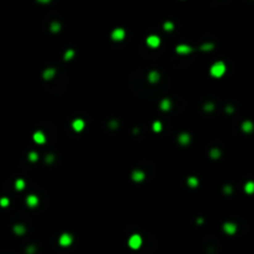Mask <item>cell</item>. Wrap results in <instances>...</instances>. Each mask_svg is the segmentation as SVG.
<instances>
[{
    "instance_id": "cell-9",
    "label": "cell",
    "mask_w": 254,
    "mask_h": 254,
    "mask_svg": "<svg viewBox=\"0 0 254 254\" xmlns=\"http://www.w3.org/2000/svg\"><path fill=\"white\" fill-rule=\"evenodd\" d=\"M176 52L180 55H187V53L192 52V47L189 45H179V46H176Z\"/></svg>"
},
{
    "instance_id": "cell-7",
    "label": "cell",
    "mask_w": 254,
    "mask_h": 254,
    "mask_svg": "<svg viewBox=\"0 0 254 254\" xmlns=\"http://www.w3.org/2000/svg\"><path fill=\"white\" fill-rule=\"evenodd\" d=\"M131 179L135 182H140V181H143L145 179V174L141 170H134L133 174H131Z\"/></svg>"
},
{
    "instance_id": "cell-33",
    "label": "cell",
    "mask_w": 254,
    "mask_h": 254,
    "mask_svg": "<svg viewBox=\"0 0 254 254\" xmlns=\"http://www.w3.org/2000/svg\"><path fill=\"white\" fill-rule=\"evenodd\" d=\"M223 191H224L226 194H231V192H232V187H231V186H224Z\"/></svg>"
},
{
    "instance_id": "cell-5",
    "label": "cell",
    "mask_w": 254,
    "mask_h": 254,
    "mask_svg": "<svg viewBox=\"0 0 254 254\" xmlns=\"http://www.w3.org/2000/svg\"><path fill=\"white\" fill-rule=\"evenodd\" d=\"M124 37H125V31H124L123 29H120V27L115 29V30L112 32V39H113L114 41H122Z\"/></svg>"
},
{
    "instance_id": "cell-1",
    "label": "cell",
    "mask_w": 254,
    "mask_h": 254,
    "mask_svg": "<svg viewBox=\"0 0 254 254\" xmlns=\"http://www.w3.org/2000/svg\"><path fill=\"white\" fill-rule=\"evenodd\" d=\"M224 72H226V65L222 61H218V62L213 63L212 67H211V74L216 78L222 77L224 74Z\"/></svg>"
},
{
    "instance_id": "cell-31",
    "label": "cell",
    "mask_w": 254,
    "mask_h": 254,
    "mask_svg": "<svg viewBox=\"0 0 254 254\" xmlns=\"http://www.w3.org/2000/svg\"><path fill=\"white\" fill-rule=\"evenodd\" d=\"M109 127H110V129H115V128H118V122H117V120H112V122L109 123Z\"/></svg>"
},
{
    "instance_id": "cell-26",
    "label": "cell",
    "mask_w": 254,
    "mask_h": 254,
    "mask_svg": "<svg viewBox=\"0 0 254 254\" xmlns=\"http://www.w3.org/2000/svg\"><path fill=\"white\" fill-rule=\"evenodd\" d=\"M27 157H29V160H30V161H32V162H34V161H37V159H39V154H37V152H35V151H31V152L29 154V156H27Z\"/></svg>"
},
{
    "instance_id": "cell-3",
    "label": "cell",
    "mask_w": 254,
    "mask_h": 254,
    "mask_svg": "<svg viewBox=\"0 0 254 254\" xmlns=\"http://www.w3.org/2000/svg\"><path fill=\"white\" fill-rule=\"evenodd\" d=\"M60 245L62 247H69L73 242V237L69 234V233H63L61 237H60Z\"/></svg>"
},
{
    "instance_id": "cell-36",
    "label": "cell",
    "mask_w": 254,
    "mask_h": 254,
    "mask_svg": "<svg viewBox=\"0 0 254 254\" xmlns=\"http://www.w3.org/2000/svg\"><path fill=\"white\" fill-rule=\"evenodd\" d=\"M202 222H203V219H202V218H198V219H197V223H202Z\"/></svg>"
},
{
    "instance_id": "cell-29",
    "label": "cell",
    "mask_w": 254,
    "mask_h": 254,
    "mask_svg": "<svg viewBox=\"0 0 254 254\" xmlns=\"http://www.w3.org/2000/svg\"><path fill=\"white\" fill-rule=\"evenodd\" d=\"M203 108H205V110H206V112H212V110H213V108H214V104H213V103H206Z\"/></svg>"
},
{
    "instance_id": "cell-27",
    "label": "cell",
    "mask_w": 254,
    "mask_h": 254,
    "mask_svg": "<svg viewBox=\"0 0 254 254\" xmlns=\"http://www.w3.org/2000/svg\"><path fill=\"white\" fill-rule=\"evenodd\" d=\"M9 203H10V201H9L8 197H2V198H0V206H2V207H8Z\"/></svg>"
},
{
    "instance_id": "cell-8",
    "label": "cell",
    "mask_w": 254,
    "mask_h": 254,
    "mask_svg": "<svg viewBox=\"0 0 254 254\" xmlns=\"http://www.w3.org/2000/svg\"><path fill=\"white\" fill-rule=\"evenodd\" d=\"M84 125H86V123H84V120H82V119H76L72 123V128H73L74 131H82L84 129Z\"/></svg>"
},
{
    "instance_id": "cell-35",
    "label": "cell",
    "mask_w": 254,
    "mask_h": 254,
    "mask_svg": "<svg viewBox=\"0 0 254 254\" xmlns=\"http://www.w3.org/2000/svg\"><path fill=\"white\" fill-rule=\"evenodd\" d=\"M37 2H40V3H42V4H47V3L51 2V0H37Z\"/></svg>"
},
{
    "instance_id": "cell-32",
    "label": "cell",
    "mask_w": 254,
    "mask_h": 254,
    "mask_svg": "<svg viewBox=\"0 0 254 254\" xmlns=\"http://www.w3.org/2000/svg\"><path fill=\"white\" fill-rule=\"evenodd\" d=\"M53 160H55V157H53V155H52V154H50V155H47V156H46V162H48V164H50V162H52Z\"/></svg>"
},
{
    "instance_id": "cell-15",
    "label": "cell",
    "mask_w": 254,
    "mask_h": 254,
    "mask_svg": "<svg viewBox=\"0 0 254 254\" xmlns=\"http://www.w3.org/2000/svg\"><path fill=\"white\" fill-rule=\"evenodd\" d=\"M55 74H56V69L55 68H47L44 72V78L45 79H52L55 77Z\"/></svg>"
},
{
    "instance_id": "cell-30",
    "label": "cell",
    "mask_w": 254,
    "mask_h": 254,
    "mask_svg": "<svg viewBox=\"0 0 254 254\" xmlns=\"http://www.w3.org/2000/svg\"><path fill=\"white\" fill-rule=\"evenodd\" d=\"M35 252H36V247L35 245H29L26 248V253L27 254H35Z\"/></svg>"
},
{
    "instance_id": "cell-22",
    "label": "cell",
    "mask_w": 254,
    "mask_h": 254,
    "mask_svg": "<svg viewBox=\"0 0 254 254\" xmlns=\"http://www.w3.org/2000/svg\"><path fill=\"white\" fill-rule=\"evenodd\" d=\"M161 129H162V125H161L160 122H154V123H152V130H154L155 133L161 131Z\"/></svg>"
},
{
    "instance_id": "cell-25",
    "label": "cell",
    "mask_w": 254,
    "mask_h": 254,
    "mask_svg": "<svg viewBox=\"0 0 254 254\" xmlns=\"http://www.w3.org/2000/svg\"><path fill=\"white\" fill-rule=\"evenodd\" d=\"M60 29H61V25H60L58 23H56V21H55V23H52V24H51V31H52V32H58V31H60Z\"/></svg>"
},
{
    "instance_id": "cell-2",
    "label": "cell",
    "mask_w": 254,
    "mask_h": 254,
    "mask_svg": "<svg viewBox=\"0 0 254 254\" xmlns=\"http://www.w3.org/2000/svg\"><path fill=\"white\" fill-rule=\"evenodd\" d=\"M141 243H143V239L139 234H133L128 240V244L131 249H139L141 247Z\"/></svg>"
},
{
    "instance_id": "cell-21",
    "label": "cell",
    "mask_w": 254,
    "mask_h": 254,
    "mask_svg": "<svg viewBox=\"0 0 254 254\" xmlns=\"http://www.w3.org/2000/svg\"><path fill=\"white\" fill-rule=\"evenodd\" d=\"M15 187H16V190H19V191L24 190V189H25V181H24L23 179H18V180L15 181Z\"/></svg>"
},
{
    "instance_id": "cell-18",
    "label": "cell",
    "mask_w": 254,
    "mask_h": 254,
    "mask_svg": "<svg viewBox=\"0 0 254 254\" xmlns=\"http://www.w3.org/2000/svg\"><path fill=\"white\" fill-rule=\"evenodd\" d=\"M14 232H15L16 234L21 235V234H24V233L26 232V228H25L24 224H15V226H14Z\"/></svg>"
},
{
    "instance_id": "cell-13",
    "label": "cell",
    "mask_w": 254,
    "mask_h": 254,
    "mask_svg": "<svg viewBox=\"0 0 254 254\" xmlns=\"http://www.w3.org/2000/svg\"><path fill=\"white\" fill-rule=\"evenodd\" d=\"M190 140H191V138H190V135L187 133H182V134L179 135V143L181 145H187L190 143Z\"/></svg>"
},
{
    "instance_id": "cell-17",
    "label": "cell",
    "mask_w": 254,
    "mask_h": 254,
    "mask_svg": "<svg viewBox=\"0 0 254 254\" xmlns=\"http://www.w3.org/2000/svg\"><path fill=\"white\" fill-rule=\"evenodd\" d=\"M159 78H160L159 72H156V71H151V72L149 73V81H150L151 83H156V82L159 81Z\"/></svg>"
},
{
    "instance_id": "cell-28",
    "label": "cell",
    "mask_w": 254,
    "mask_h": 254,
    "mask_svg": "<svg viewBox=\"0 0 254 254\" xmlns=\"http://www.w3.org/2000/svg\"><path fill=\"white\" fill-rule=\"evenodd\" d=\"M164 29H165L166 31H173V30H174V24L170 23V21H166V23L164 24Z\"/></svg>"
},
{
    "instance_id": "cell-11",
    "label": "cell",
    "mask_w": 254,
    "mask_h": 254,
    "mask_svg": "<svg viewBox=\"0 0 254 254\" xmlns=\"http://www.w3.org/2000/svg\"><path fill=\"white\" fill-rule=\"evenodd\" d=\"M171 108V101L169 99V98H164L161 102H160V109L166 112V110H170Z\"/></svg>"
},
{
    "instance_id": "cell-20",
    "label": "cell",
    "mask_w": 254,
    "mask_h": 254,
    "mask_svg": "<svg viewBox=\"0 0 254 254\" xmlns=\"http://www.w3.org/2000/svg\"><path fill=\"white\" fill-rule=\"evenodd\" d=\"M210 156L212 159H219L221 157V151L217 149V148H213L211 151H210Z\"/></svg>"
},
{
    "instance_id": "cell-12",
    "label": "cell",
    "mask_w": 254,
    "mask_h": 254,
    "mask_svg": "<svg viewBox=\"0 0 254 254\" xmlns=\"http://www.w3.org/2000/svg\"><path fill=\"white\" fill-rule=\"evenodd\" d=\"M34 140H35V143H37V144H44V143L46 141L45 134H44L42 131H36V133L34 134Z\"/></svg>"
},
{
    "instance_id": "cell-10",
    "label": "cell",
    "mask_w": 254,
    "mask_h": 254,
    "mask_svg": "<svg viewBox=\"0 0 254 254\" xmlns=\"http://www.w3.org/2000/svg\"><path fill=\"white\" fill-rule=\"evenodd\" d=\"M26 203H27V206L31 207V208L36 207V206L39 205V198H37V196H35V195H30V196H27V198H26Z\"/></svg>"
},
{
    "instance_id": "cell-34",
    "label": "cell",
    "mask_w": 254,
    "mask_h": 254,
    "mask_svg": "<svg viewBox=\"0 0 254 254\" xmlns=\"http://www.w3.org/2000/svg\"><path fill=\"white\" fill-rule=\"evenodd\" d=\"M226 110H227V112H228V113H232V112H233V108H232V107H231V106H228V107H227V108H226Z\"/></svg>"
},
{
    "instance_id": "cell-23",
    "label": "cell",
    "mask_w": 254,
    "mask_h": 254,
    "mask_svg": "<svg viewBox=\"0 0 254 254\" xmlns=\"http://www.w3.org/2000/svg\"><path fill=\"white\" fill-rule=\"evenodd\" d=\"M73 56H74V51H73V50H67V51L65 52V60H66V61L72 60Z\"/></svg>"
},
{
    "instance_id": "cell-4",
    "label": "cell",
    "mask_w": 254,
    "mask_h": 254,
    "mask_svg": "<svg viewBox=\"0 0 254 254\" xmlns=\"http://www.w3.org/2000/svg\"><path fill=\"white\" fill-rule=\"evenodd\" d=\"M146 44L149 47L151 48H156L160 46V37L156 36V35H150L148 39H146Z\"/></svg>"
},
{
    "instance_id": "cell-6",
    "label": "cell",
    "mask_w": 254,
    "mask_h": 254,
    "mask_svg": "<svg viewBox=\"0 0 254 254\" xmlns=\"http://www.w3.org/2000/svg\"><path fill=\"white\" fill-rule=\"evenodd\" d=\"M223 231L227 233V234H234L237 232V226L232 222H226L223 224Z\"/></svg>"
},
{
    "instance_id": "cell-24",
    "label": "cell",
    "mask_w": 254,
    "mask_h": 254,
    "mask_svg": "<svg viewBox=\"0 0 254 254\" xmlns=\"http://www.w3.org/2000/svg\"><path fill=\"white\" fill-rule=\"evenodd\" d=\"M213 47H214L213 44H203L201 46V51H211V50H213Z\"/></svg>"
},
{
    "instance_id": "cell-16",
    "label": "cell",
    "mask_w": 254,
    "mask_h": 254,
    "mask_svg": "<svg viewBox=\"0 0 254 254\" xmlns=\"http://www.w3.org/2000/svg\"><path fill=\"white\" fill-rule=\"evenodd\" d=\"M244 191H245L248 195L254 194V182H253V181H248V182L244 185Z\"/></svg>"
},
{
    "instance_id": "cell-19",
    "label": "cell",
    "mask_w": 254,
    "mask_h": 254,
    "mask_svg": "<svg viewBox=\"0 0 254 254\" xmlns=\"http://www.w3.org/2000/svg\"><path fill=\"white\" fill-rule=\"evenodd\" d=\"M187 185L190 186V187H197L198 186V180H197V177H195V176H191V177H189L187 179Z\"/></svg>"
},
{
    "instance_id": "cell-14",
    "label": "cell",
    "mask_w": 254,
    "mask_h": 254,
    "mask_svg": "<svg viewBox=\"0 0 254 254\" xmlns=\"http://www.w3.org/2000/svg\"><path fill=\"white\" fill-rule=\"evenodd\" d=\"M253 128H254V125H253V123H252L250 120H245V122H243V124H242V130H243L244 133H250V131L253 130Z\"/></svg>"
}]
</instances>
